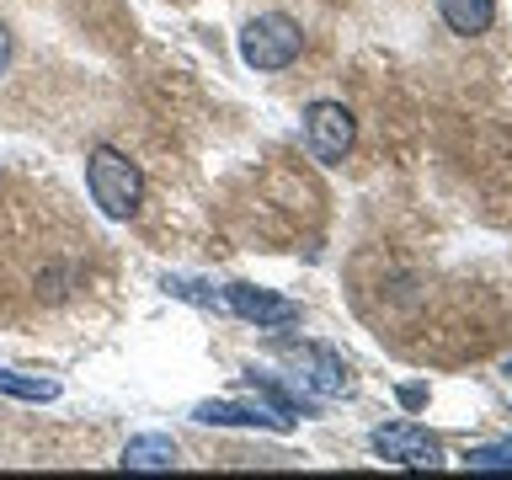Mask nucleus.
I'll return each instance as SVG.
<instances>
[{
  "label": "nucleus",
  "mask_w": 512,
  "mask_h": 480,
  "mask_svg": "<svg viewBox=\"0 0 512 480\" xmlns=\"http://www.w3.org/2000/svg\"><path fill=\"white\" fill-rule=\"evenodd\" d=\"M438 11L459 38H480L496 22V0H438Z\"/></svg>",
  "instance_id": "obj_9"
},
{
  "label": "nucleus",
  "mask_w": 512,
  "mask_h": 480,
  "mask_svg": "<svg viewBox=\"0 0 512 480\" xmlns=\"http://www.w3.org/2000/svg\"><path fill=\"white\" fill-rule=\"evenodd\" d=\"M192 422H203V427H272V432L294 427L288 416L272 411L267 400H256V406H235V400H198V406H192Z\"/></svg>",
  "instance_id": "obj_7"
},
{
  "label": "nucleus",
  "mask_w": 512,
  "mask_h": 480,
  "mask_svg": "<svg viewBox=\"0 0 512 480\" xmlns=\"http://www.w3.org/2000/svg\"><path fill=\"white\" fill-rule=\"evenodd\" d=\"M224 310H235L240 320L251 326H294L299 320V304L272 294V288H251V283H230L224 288Z\"/></svg>",
  "instance_id": "obj_6"
},
{
  "label": "nucleus",
  "mask_w": 512,
  "mask_h": 480,
  "mask_svg": "<svg viewBox=\"0 0 512 480\" xmlns=\"http://www.w3.org/2000/svg\"><path fill=\"white\" fill-rule=\"evenodd\" d=\"M507 374H512V363H507Z\"/></svg>",
  "instance_id": "obj_15"
},
{
  "label": "nucleus",
  "mask_w": 512,
  "mask_h": 480,
  "mask_svg": "<svg viewBox=\"0 0 512 480\" xmlns=\"http://www.w3.org/2000/svg\"><path fill=\"white\" fill-rule=\"evenodd\" d=\"M6 64H11V32H6V22H0V75H6Z\"/></svg>",
  "instance_id": "obj_14"
},
{
  "label": "nucleus",
  "mask_w": 512,
  "mask_h": 480,
  "mask_svg": "<svg viewBox=\"0 0 512 480\" xmlns=\"http://www.w3.org/2000/svg\"><path fill=\"white\" fill-rule=\"evenodd\" d=\"M368 443H374V454H379V459L411 464V470H438V464H443V448L432 443L416 422H390V427H379Z\"/></svg>",
  "instance_id": "obj_5"
},
{
  "label": "nucleus",
  "mask_w": 512,
  "mask_h": 480,
  "mask_svg": "<svg viewBox=\"0 0 512 480\" xmlns=\"http://www.w3.org/2000/svg\"><path fill=\"white\" fill-rule=\"evenodd\" d=\"M304 48V32L294 16L283 11H267V16H251L246 27H240V59L251 64V70H288V64L299 59Z\"/></svg>",
  "instance_id": "obj_2"
},
{
  "label": "nucleus",
  "mask_w": 512,
  "mask_h": 480,
  "mask_svg": "<svg viewBox=\"0 0 512 480\" xmlns=\"http://www.w3.org/2000/svg\"><path fill=\"white\" fill-rule=\"evenodd\" d=\"M0 395H16V400H32V406H43V400L59 395V384L43 379V374H16V368H0Z\"/></svg>",
  "instance_id": "obj_10"
},
{
  "label": "nucleus",
  "mask_w": 512,
  "mask_h": 480,
  "mask_svg": "<svg viewBox=\"0 0 512 480\" xmlns=\"http://www.w3.org/2000/svg\"><path fill=\"white\" fill-rule=\"evenodd\" d=\"M283 358L299 368V374L288 379L294 390L315 395V400L347 395V368H342V358H336V352H326V347H283Z\"/></svg>",
  "instance_id": "obj_4"
},
{
  "label": "nucleus",
  "mask_w": 512,
  "mask_h": 480,
  "mask_svg": "<svg viewBox=\"0 0 512 480\" xmlns=\"http://www.w3.org/2000/svg\"><path fill=\"white\" fill-rule=\"evenodd\" d=\"M123 470H176L182 464V454H176V443L166 438V432H144V438H128L123 443Z\"/></svg>",
  "instance_id": "obj_8"
},
{
  "label": "nucleus",
  "mask_w": 512,
  "mask_h": 480,
  "mask_svg": "<svg viewBox=\"0 0 512 480\" xmlns=\"http://www.w3.org/2000/svg\"><path fill=\"white\" fill-rule=\"evenodd\" d=\"M160 288H166L171 299H187V304H198V310H224V294H214L203 278H160Z\"/></svg>",
  "instance_id": "obj_11"
},
{
  "label": "nucleus",
  "mask_w": 512,
  "mask_h": 480,
  "mask_svg": "<svg viewBox=\"0 0 512 480\" xmlns=\"http://www.w3.org/2000/svg\"><path fill=\"white\" fill-rule=\"evenodd\" d=\"M352 139H358V123H352V112L342 102H310L304 107V144H310V155L320 166H342Z\"/></svg>",
  "instance_id": "obj_3"
},
{
  "label": "nucleus",
  "mask_w": 512,
  "mask_h": 480,
  "mask_svg": "<svg viewBox=\"0 0 512 480\" xmlns=\"http://www.w3.org/2000/svg\"><path fill=\"white\" fill-rule=\"evenodd\" d=\"M86 187H91V198L107 219H134L139 203H144L139 166L123 150H112V144H96V150L86 155Z\"/></svg>",
  "instance_id": "obj_1"
},
{
  "label": "nucleus",
  "mask_w": 512,
  "mask_h": 480,
  "mask_svg": "<svg viewBox=\"0 0 512 480\" xmlns=\"http://www.w3.org/2000/svg\"><path fill=\"white\" fill-rule=\"evenodd\" d=\"M470 470H512V438L502 443H486V448H470Z\"/></svg>",
  "instance_id": "obj_12"
},
{
  "label": "nucleus",
  "mask_w": 512,
  "mask_h": 480,
  "mask_svg": "<svg viewBox=\"0 0 512 480\" xmlns=\"http://www.w3.org/2000/svg\"><path fill=\"white\" fill-rule=\"evenodd\" d=\"M400 406H406V411H422V406H427V384H400Z\"/></svg>",
  "instance_id": "obj_13"
}]
</instances>
